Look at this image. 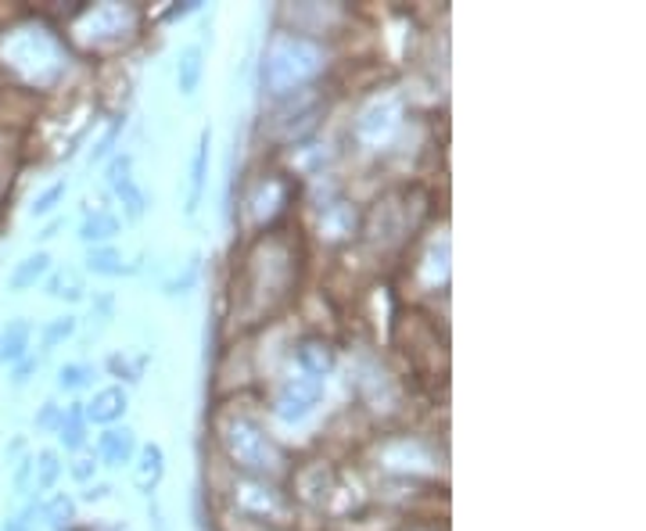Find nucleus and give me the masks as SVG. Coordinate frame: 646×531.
I'll return each mask as SVG.
<instances>
[{
    "label": "nucleus",
    "mask_w": 646,
    "mask_h": 531,
    "mask_svg": "<svg viewBox=\"0 0 646 531\" xmlns=\"http://www.w3.org/2000/svg\"><path fill=\"white\" fill-rule=\"evenodd\" d=\"M129 169H134V155L115 159L112 169H109V184H112V191L123 198L126 219H140V216H144V208H148V198H144V191L137 187L134 173H129Z\"/></svg>",
    "instance_id": "obj_1"
},
{
    "label": "nucleus",
    "mask_w": 646,
    "mask_h": 531,
    "mask_svg": "<svg viewBox=\"0 0 646 531\" xmlns=\"http://www.w3.org/2000/svg\"><path fill=\"white\" fill-rule=\"evenodd\" d=\"M208 148H213V129H202V137H198V148H194V159H191V187H187V216H194L198 205H202L205 198V184H208Z\"/></svg>",
    "instance_id": "obj_2"
},
{
    "label": "nucleus",
    "mask_w": 646,
    "mask_h": 531,
    "mask_svg": "<svg viewBox=\"0 0 646 531\" xmlns=\"http://www.w3.org/2000/svg\"><path fill=\"white\" fill-rule=\"evenodd\" d=\"M98 456H101L104 467L134 464V456H137V439H134V431H129V428H123V431H119V428L104 431L101 442H98Z\"/></svg>",
    "instance_id": "obj_3"
},
{
    "label": "nucleus",
    "mask_w": 646,
    "mask_h": 531,
    "mask_svg": "<svg viewBox=\"0 0 646 531\" xmlns=\"http://www.w3.org/2000/svg\"><path fill=\"white\" fill-rule=\"evenodd\" d=\"M84 413H87V420H93V423H115L126 413V392H123V388H101Z\"/></svg>",
    "instance_id": "obj_4"
},
{
    "label": "nucleus",
    "mask_w": 646,
    "mask_h": 531,
    "mask_svg": "<svg viewBox=\"0 0 646 531\" xmlns=\"http://www.w3.org/2000/svg\"><path fill=\"white\" fill-rule=\"evenodd\" d=\"M205 51H202V43H191V47H183L180 51V62H176V83H180V90L191 98V93L198 90V83H202V73H205Z\"/></svg>",
    "instance_id": "obj_5"
},
{
    "label": "nucleus",
    "mask_w": 646,
    "mask_h": 531,
    "mask_svg": "<svg viewBox=\"0 0 646 531\" xmlns=\"http://www.w3.org/2000/svg\"><path fill=\"white\" fill-rule=\"evenodd\" d=\"M47 274H51V255L47 252H37V255H26L22 263L15 266V274H11V291H29V288H37V280H43Z\"/></svg>",
    "instance_id": "obj_6"
},
{
    "label": "nucleus",
    "mask_w": 646,
    "mask_h": 531,
    "mask_svg": "<svg viewBox=\"0 0 646 531\" xmlns=\"http://www.w3.org/2000/svg\"><path fill=\"white\" fill-rule=\"evenodd\" d=\"M119 230H123L119 216H112V212L98 208L93 216L84 219V227H79V238H84V244H90V248H101V241H112Z\"/></svg>",
    "instance_id": "obj_7"
},
{
    "label": "nucleus",
    "mask_w": 646,
    "mask_h": 531,
    "mask_svg": "<svg viewBox=\"0 0 646 531\" xmlns=\"http://www.w3.org/2000/svg\"><path fill=\"white\" fill-rule=\"evenodd\" d=\"M316 399H320V384H316V381L309 388H305L302 381L299 384H288L284 399H280V417H288V420L305 417V413L316 406Z\"/></svg>",
    "instance_id": "obj_8"
},
{
    "label": "nucleus",
    "mask_w": 646,
    "mask_h": 531,
    "mask_svg": "<svg viewBox=\"0 0 646 531\" xmlns=\"http://www.w3.org/2000/svg\"><path fill=\"white\" fill-rule=\"evenodd\" d=\"M29 341H33V324L15 320L8 327V334H0V359L4 363H22L29 356Z\"/></svg>",
    "instance_id": "obj_9"
},
{
    "label": "nucleus",
    "mask_w": 646,
    "mask_h": 531,
    "mask_svg": "<svg viewBox=\"0 0 646 531\" xmlns=\"http://www.w3.org/2000/svg\"><path fill=\"white\" fill-rule=\"evenodd\" d=\"M162 475H166V456H162L159 445H144L140 450V467H137V485L144 495H151L159 489Z\"/></svg>",
    "instance_id": "obj_10"
},
{
    "label": "nucleus",
    "mask_w": 646,
    "mask_h": 531,
    "mask_svg": "<svg viewBox=\"0 0 646 531\" xmlns=\"http://www.w3.org/2000/svg\"><path fill=\"white\" fill-rule=\"evenodd\" d=\"M58 434H62V445L65 450H73V453H79L87 445V413H84V406H68L65 409V417H62V428H58Z\"/></svg>",
    "instance_id": "obj_11"
},
{
    "label": "nucleus",
    "mask_w": 646,
    "mask_h": 531,
    "mask_svg": "<svg viewBox=\"0 0 646 531\" xmlns=\"http://www.w3.org/2000/svg\"><path fill=\"white\" fill-rule=\"evenodd\" d=\"M87 269L98 277H123V274H134V266L123 263V255L115 252V248H90L87 252Z\"/></svg>",
    "instance_id": "obj_12"
},
{
    "label": "nucleus",
    "mask_w": 646,
    "mask_h": 531,
    "mask_svg": "<svg viewBox=\"0 0 646 531\" xmlns=\"http://www.w3.org/2000/svg\"><path fill=\"white\" fill-rule=\"evenodd\" d=\"M47 294L51 299H68V302H79L87 294L84 280H79L76 269H58V274L47 280Z\"/></svg>",
    "instance_id": "obj_13"
},
{
    "label": "nucleus",
    "mask_w": 646,
    "mask_h": 531,
    "mask_svg": "<svg viewBox=\"0 0 646 531\" xmlns=\"http://www.w3.org/2000/svg\"><path fill=\"white\" fill-rule=\"evenodd\" d=\"M37 464H33V475H37V492L54 489L58 475H62V459H58L54 450H43L40 456H33Z\"/></svg>",
    "instance_id": "obj_14"
},
{
    "label": "nucleus",
    "mask_w": 646,
    "mask_h": 531,
    "mask_svg": "<svg viewBox=\"0 0 646 531\" xmlns=\"http://www.w3.org/2000/svg\"><path fill=\"white\" fill-rule=\"evenodd\" d=\"M73 517H76V503L68 500V495H54V500L43 506V521H47V528H54V531H65Z\"/></svg>",
    "instance_id": "obj_15"
},
{
    "label": "nucleus",
    "mask_w": 646,
    "mask_h": 531,
    "mask_svg": "<svg viewBox=\"0 0 646 531\" xmlns=\"http://www.w3.org/2000/svg\"><path fill=\"white\" fill-rule=\"evenodd\" d=\"M73 334H76V316H58V320H51L43 327V352L58 349L62 341H68Z\"/></svg>",
    "instance_id": "obj_16"
},
{
    "label": "nucleus",
    "mask_w": 646,
    "mask_h": 531,
    "mask_svg": "<svg viewBox=\"0 0 646 531\" xmlns=\"http://www.w3.org/2000/svg\"><path fill=\"white\" fill-rule=\"evenodd\" d=\"M93 381V367L90 363H65L62 370H58V384L68 388V392H76V388H87Z\"/></svg>",
    "instance_id": "obj_17"
},
{
    "label": "nucleus",
    "mask_w": 646,
    "mask_h": 531,
    "mask_svg": "<svg viewBox=\"0 0 646 531\" xmlns=\"http://www.w3.org/2000/svg\"><path fill=\"white\" fill-rule=\"evenodd\" d=\"M299 359H302V367H309L313 374L331 370V352H327V345H316V341H305L299 349Z\"/></svg>",
    "instance_id": "obj_18"
},
{
    "label": "nucleus",
    "mask_w": 646,
    "mask_h": 531,
    "mask_svg": "<svg viewBox=\"0 0 646 531\" xmlns=\"http://www.w3.org/2000/svg\"><path fill=\"white\" fill-rule=\"evenodd\" d=\"M65 191H68V187H65L62 180H58V184H51V187H47L43 194H37V198H33V205H29V216L37 219V216H47V212H54V205L62 202V198H65Z\"/></svg>",
    "instance_id": "obj_19"
},
{
    "label": "nucleus",
    "mask_w": 646,
    "mask_h": 531,
    "mask_svg": "<svg viewBox=\"0 0 646 531\" xmlns=\"http://www.w3.org/2000/svg\"><path fill=\"white\" fill-rule=\"evenodd\" d=\"M198 263H202V255H191V263H187V269L176 280H169L166 285V294H183V291H191L194 288V280H198Z\"/></svg>",
    "instance_id": "obj_20"
},
{
    "label": "nucleus",
    "mask_w": 646,
    "mask_h": 531,
    "mask_svg": "<svg viewBox=\"0 0 646 531\" xmlns=\"http://www.w3.org/2000/svg\"><path fill=\"white\" fill-rule=\"evenodd\" d=\"M62 417H65L62 406H58V403H43L40 413H37V431H58V428H62Z\"/></svg>",
    "instance_id": "obj_21"
},
{
    "label": "nucleus",
    "mask_w": 646,
    "mask_h": 531,
    "mask_svg": "<svg viewBox=\"0 0 646 531\" xmlns=\"http://www.w3.org/2000/svg\"><path fill=\"white\" fill-rule=\"evenodd\" d=\"M33 464H37L33 456H22L18 459V467H15V492H29V485H33Z\"/></svg>",
    "instance_id": "obj_22"
},
{
    "label": "nucleus",
    "mask_w": 646,
    "mask_h": 531,
    "mask_svg": "<svg viewBox=\"0 0 646 531\" xmlns=\"http://www.w3.org/2000/svg\"><path fill=\"white\" fill-rule=\"evenodd\" d=\"M123 126H126V119H123V115H119V119L112 123V129H109V134H104V140H101V144L93 148V162H101L104 155H109V151H112V144H115V137L123 134Z\"/></svg>",
    "instance_id": "obj_23"
},
{
    "label": "nucleus",
    "mask_w": 646,
    "mask_h": 531,
    "mask_svg": "<svg viewBox=\"0 0 646 531\" xmlns=\"http://www.w3.org/2000/svg\"><path fill=\"white\" fill-rule=\"evenodd\" d=\"M109 370L115 374V377H126V381H140V367H134V363H129L126 356H112L109 359Z\"/></svg>",
    "instance_id": "obj_24"
},
{
    "label": "nucleus",
    "mask_w": 646,
    "mask_h": 531,
    "mask_svg": "<svg viewBox=\"0 0 646 531\" xmlns=\"http://www.w3.org/2000/svg\"><path fill=\"white\" fill-rule=\"evenodd\" d=\"M37 367H40V359H37V356H26L22 363H15V374H11V384L22 388V384L29 381L33 374H37Z\"/></svg>",
    "instance_id": "obj_25"
},
{
    "label": "nucleus",
    "mask_w": 646,
    "mask_h": 531,
    "mask_svg": "<svg viewBox=\"0 0 646 531\" xmlns=\"http://www.w3.org/2000/svg\"><path fill=\"white\" fill-rule=\"evenodd\" d=\"M93 470H98V464H93V459H76V464H73V478L76 481H90Z\"/></svg>",
    "instance_id": "obj_26"
},
{
    "label": "nucleus",
    "mask_w": 646,
    "mask_h": 531,
    "mask_svg": "<svg viewBox=\"0 0 646 531\" xmlns=\"http://www.w3.org/2000/svg\"><path fill=\"white\" fill-rule=\"evenodd\" d=\"M109 495H112V485H93V489L84 492V500L87 503H98V500H109Z\"/></svg>",
    "instance_id": "obj_27"
},
{
    "label": "nucleus",
    "mask_w": 646,
    "mask_h": 531,
    "mask_svg": "<svg viewBox=\"0 0 646 531\" xmlns=\"http://www.w3.org/2000/svg\"><path fill=\"white\" fill-rule=\"evenodd\" d=\"M4 531H37V528H29L22 517H11V521H4Z\"/></svg>",
    "instance_id": "obj_28"
},
{
    "label": "nucleus",
    "mask_w": 646,
    "mask_h": 531,
    "mask_svg": "<svg viewBox=\"0 0 646 531\" xmlns=\"http://www.w3.org/2000/svg\"><path fill=\"white\" fill-rule=\"evenodd\" d=\"M58 227H62V223H58V219H54V223H51V227H47V230L40 233V241H51V238H54V233H58Z\"/></svg>",
    "instance_id": "obj_29"
}]
</instances>
